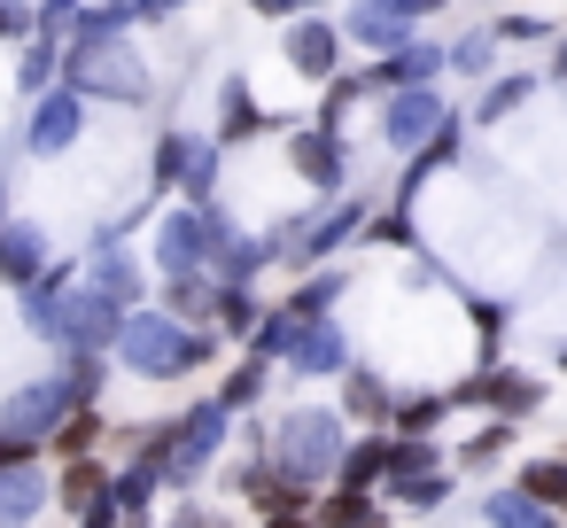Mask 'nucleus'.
<instances>
[{
	"label": "nucleus",
	"instance_id": "obj_35",
	"mask_svg": "<svg viewBox=\"0 0 567 528\" xmlns=\"http://www.w3.org/2000/svg\"><path fill=\"white\" fill-rule=\"evenodd\" d=\"M505 451H513V420H482V427L451 451V474H489Z\"/></svg>",
	"mask_w": 567,
	"mask_h": 528
},
{
	"label": "nucleus",
	"instance_id": "obj_27",
	"mask_svg": "<svg viewBox=\"0 0 567 528\" xmlns=\"http://www.w3.org/2000/svg\"><path fill=\"white\" fill-rule=\"evenodd\" d=\"M272 373H280V365H265L257 350H241V358H234V365L218 373V389H210V396H218V404H226V412L241 420V412H257V404L272 396Z\"/></svg>",
	"mask_w": 567,
	"mask_h": 528
},
{
	"label": "nucleus",
	"instance_id": "obj_45",
	"mask_svg": "<svg viewBox=\"0 0 567 528\" xmlns=\"http://www.w3.org/2000/svg\"><path fill=\"white\" fill-rule=\"evenodd\" d=\"M288 342H296V319H288L280 303H265V319H257V334H249L241 350H257L265 365H280V358H288Z\"/></svg>",
	"mask_w": 567,
	"mask_h": 528
},
{
	"label": "nucleus",
	"instance_id": "obj_41",
	"mask_svg": "<svg viewBox=\"0 0 567 528\" xmlns=\"http://www.w3.org/2000/svg\"><path fill=\"white\" fill-rule=\"evenodd\" d=\"M466 327H474V358L489 365V358L505 350V327H513V311H505L497 296H466Z\"/></svg>",
	"mask_w": 567,
	"mask_h": 528
},
{
	"label": "nucleus",
	"instance_id": "obj_17",
	"mask_svg": "<svg viewBox=\"0 0 567 528\" xmlns=\"http://www.w3.org/2000/svg\"><path fill=\"white\" fill-rule=\"evenodd\" d=\"M350 365V327L327 311V319H311V327H296V342H288V358H280V373L288 381H334Z\"/></svg>",
	"mask_w": 567,
	"mask_h": 528
},
{
	"label": "nucleus",
	"instance_id": "obj_12",
	"mask_svg": "<svg viewBox=\"0 0 567 528\" xmlns=\"http://www.w3.org/2000/svg\"><path fill=\"white\" fill-rule=\"evenodd\" d=\"M280 63H288L303 86H327L334 71H350V40H342V24H334V9L280 24Z\"/></svg>",
	"mask_w": 567,
	"mask_h": 528
},
{
	"label": "nucleus",
	"instance_id": "obj_24",
	"mask_svg": "<svg viewBox=\"0 0 567 528\" xmlns=\"http://www.w3.org/2000/svg\"><path fill=\"white\" fill-rule=\"evenodd\" d=\"M536 94H544V71H497V79L482 86V102H474V117H466V125H482V133H489V125L520 117Z\"/></svg>",
	"mask_w": 567,
	"mask_h": 528
},
{
	"label": "nucleus",
	"instance_id": "obj_46",
	"mask_svg": "<svg viewBox=\"0 0 567 528\" xmlns=\"http://www.w3.org/2000/svg\"><path fill=\"white\" fill-rule=\"evenodd\" d=\"M32 40V0H0V48H24Z\"/></svg>",
	"mask_w": 567,
	"mask_h": 528
},
{
	"label": "nucleus",
	"instance_id": "obj_8",
	"mask_svg": "<svg viewBox=\"0 0 567 528\" xmlns=\"http://www.w3.org/2000/svg\"><path fill=\"white\" fill-rule=\"evenodd\" d=\"M79 280L86 288H102L110 303H125V311H141L156 288H148V265H141V249L125 241V226L117 218H102L94 234H86V249H79Z\"/></svg>",
	"mask_w": 567,
	"mask_h": 528
},
{
	"label": "nucleus",
	"instance_id": "obj_31",
	"mask_svg": "<svg viewBox=\"0 0 567 528\" xmlns=\"http://www.w3.org/2000/svg\"><path fill=\"white\" fill-rule=\"evenodd\" d=\"M451 489H458L451 466H435V474H396V482H381V505H396V513H435Z\"/></svg>",
	"mask_w": 567,
	"mask_h": 528
},
{
	"label": "nucleus",
	"instance_id": "obj_51",
	"mask_svg": "<svg viewBox=\"0 0 567 528\" xmlns=\"http://www.w3.org/2000/svg\"><path fill=\"white\" fill-rule=\"evenodd\" d=\"M544 86H567V32L551 40V63H544Z\"/></svg>",
	"mask_w": 567,
	"mask_h": 528
},
{
	"label": "nucleus",
	"instance_id": "obj_33",
	"mask_svg": "<svg viewBox=\"0 0 567 528\" xmlns=\"http://www.w3.org/2000/svg\"><path fill=\"white\" fill-rule=\"evenodd\" d=\"M443 420H451V396H443V389H396L389 435H435Z\"/></svg>",
	"mask_w": 567,
	"mask_h": 528
},
{
	"label": "nucleus",
	"instance_id": "obj_9",
	"mask_svg": "<svg viewBox=\"0 0 567 528\" xmlns=\"http://www.w3.org/2000/svg\"><path fill=\"white\" fill-rule=\"evenodd\" d=\"M86 110H94V102H86L79 86H63V79H55L48 94H32V102H24L17 148H24L32 164H55V156H71V148L86 141Z\"/></svg>",
	"mask_w": 567,
	"mask_h": 528
},
{
	"label": "nucleus",
	"instance_id": "obj_13",
	"mask_svg": "<svg viewBox=\"0 0 567 528\" xmlns=\"http://www.w3.org/2000/svg\"><path fill=\"white\" fill-rule=\"evenodd\" d=\"M443 117H451L443 79H435V86H396V94H381V102H373V125H381V148H389V156L427 148V133H435Z\"/></svg>",
	"mask_w": 567,
	"mask_h": 528
},
{
	"label": "nucleus",
	"instance_id": "obj_40",
	"mask_svg": "<svg viewBox=\"0 0 567 528\" xmlns=\"http://www.w3.org/2000/svg\"><path fill=\"white\" fill-rule=\"evenodd\" d=\"M365 102V86H358V71H334L327 86H319V102H311V125H327V133H350V110Z\"/></svg>",
	"mask_w": 567,
	"mask_h": 528
},
{
	"label": "nucleus",
	"instance_id": "obj_48",
	"mask_svg": "<svg viewBox=\"0 0 567 528\" xmlns=\"http://www.w3.org/2000/svg\"><path fill=\"white\" fill-rule=\"evenodd\" d=\"M187 9H195V0H133V24H141V32H156V24H179Z\"/></svg>",
	"mask_w": 567,
	"mask_h": 528
},
{
	"label": "nucleus",
	"instance_id": "obj_44",
	"mask_svg": "<svg viewBox=\"0 0 567 528\" xmlns=\"http://www.w3.org/2000/svg\"><path fill=\"white\" fill-rule=\"evenodd\" d=\"M79 17H86V0H32V40H55V48H71Z\"/></svg>",
	"mask_w": 567,
	"mask_h": 528
},
{
	"label": "nucleus",
	"instance_id": "obj_55",
	"mask_svg": "<svg viewBox=\"0 0 567 528\" xmlns=\"http://www.w3.org/2000/svg\"><path fill=\"white\" fill-rule=\"evenodd\" d=\"M365 528H389V513H381V520H365Z\"/></svg>",
	"mask_w": 567,
	"mask_h": 528
},
{
	"label": "nucleus",
	"instance_id": "obj_32",
	"mask_svg": "<svg viewBox=\"0 0 567 528\" xmlns=\"http://www.w3.org/2000/svg\"><path fill=\"white\" fill-rule=\"evenodd\" d=\"M257 319H265V296H257V288H226V280H218L210 334H218V342H249V334H257Z\"/></svg>",
	"mask_w": 567,
	"mask_h": 528
},
{
	"label": "nucleus",
	"instance_id": "obj_42",
	"mask_svg": "<svg viewBox=\"0 0 567 528\" xmlns=\"http://www.w3.org/2000/svg\"><path fill=\"white\" fill-rule=\"evenodd\" d=\"M489 32H497V48H544V40H559V24L536 17V9H497Z\"/></svg>",
	"mask_w": 567,
	"mask_h": 528
},
{
	"label": "nucleus",
	"instance_id": "obj_19",
	"mask_svg": "<svg viewBox=\"0 0 567 528\" xmlns=\"http://www.w3.org/2000/svg\"><path fill=\"white\" fill-rule=\"evenodd\" d=\"M55 265V241H48V226L40 218H9V226H0V288H32L40 272Z\"/></svg>",
	"mask_w": 567,
	"mask_h": 528
},
{
	"label": "nucleus",
	"instance_id": "obj_4",
	"mask_svg": "<svg viewBox=\"0 0 567 528\" xmlns=\"http://www.w3.org/2000/svg\"><path fill=\"white\" fill-rule=\"evenodd\" d=\"M63 86H79L86 102H125V110H148V94H156L133 40H71L63 48Z\"/></svg>",
	"mask_w": 567,
	"mask_h": 528
},
{
	"label": "nucleus",
	"instance_id": "obj_47",
	"mask_svg": "<svg viewBox=\"0 0 567 528\" xmlns=\"http://www.w3.org/2000/svg\"><path fill=\"white\" fill-rule=\"evenodd\" d=\"M327 0H249V17H265V24H296V17H319Z\"/></svg>",
	"mask_w": 567,
	"mask_h": 528
},
{
	"label": "nucleus",
	"instance_id": "obj_37",
	"mask_svg": "<svg viewBox=\"0 0 567 528\" xmlns=\"http://www.w3.org/2000/svg\"><path fill=\"white\" fill-rule=\"evenodd\" d=\"M365 249H427L412 203H373V218H365Z\"/></svg>",
	"mask_w": 567,
	"mask_h": 528
},
{
	"label": "nucleus",
	"instance_id": "obj_26",
	"mask_svg": "<svg viewBox=\"0 0 567 528\" xmlns=\"http://www.w3.org/2000/svg\"><path fill=\"white\" fill-rule=\"evenodd\" d=\"M148 303L172 311V319H187V327H210V311H218V280H210V272H172V280H156Z\"/></svg>",
	"mask_w": 567,
	"mask_h": 528
},
{
	"label": "nucleus",
	"instance_id": "obj_6",
	"mask_svg": "<svg viewBox=\"0 0 567 528\" xmlns=\"http://www.w3.org/2000/svg\"><path fill=\"white\" fill-rule=\"evenodd\" d=\"M234 443V412L218 404V396H195V404H179L172 412V458H164V489H195L210 466H218V451Z\"/></svg>",
	"mask_w": 567,
	"mask_h": 528
},
{
	"label": "nucleus",
	"instance_id": "obj_36",
	"mask_svg": "<svg viewBox=\"0 0 567 528\" xmlns=\"http://www.w3.org/2000/svg\"><path fill=\"white\" fill-rule=\"evenodd\" d=\"M435 466H451V443H443V435H389L381 482H396V474H435Z\"/></svg>",
	"mask_w": 567,
	"mask_h": 528
},
{
	"label": "nucleus",
	"instance_id": "obj_25",
	"mask_svg": "<svg viewBox=\"0 0 567 528\" xmlns=\"http://www.w3.org/2000/svg\"><path fill=\"white\" fill-rule=\"evenodd\" d=\"M102 443H110V412H102V404H79V412H63V420H55V435L40 443V458H55V466H63V458H94Z\"/></svg>",
	"mask_w": 567,
	"mask_h": 528
},
{
	"label": "nucleus",
	"instance_id": "obj_14",
	"mask_svg": "<svg viewBox=\"0 0 567 528\" xmlns=\"http://www.w3.org/2000/svg\"><path fill=\"white\" fill-rule=\"evenodd\" d=\"M226 489H234L257 520H265V513H311V505H319V489H311V482H296L288 466H272L265 451H241V466L226 474Z\"/></svg>",
	"mask_w": 567,
	"mask_h": 528
},
{
	"label": "nucleus",
	"instance_id": "obj_1",
	"mask_svg": "<svg viewBox=\"0 0 567 528\" xmlns=\"http://www.w3.org/2000/svg\"><path fill=\"white\" fill-rule=\"evenodd\" d=\"M218 350H226V342H218L210 327H187V319H172V311L141 303V311H125L110 365H125L133 381H187V373H210V365H218Z\"/></svg>",
	"mask_w": 567,
	"mask_h": 528
},
{
	"label": "nucleus",
	"instance_id": "obj_7",
	"mask_svg": "<svg viewBox=\"0 0 567 528\" xmlns=\"http://www.w3.org/2000/svg\"><path fill=\"white\" fill-rule=\"evenodd\" d=\"M210 234H218V203H164L148 218V272H210Z\"/></svg>",
	"mask_w": 567,
	"mask_h": 528
},
{
	"label": "nucleus",
	"instance_id": "obj_18",
	"mask_svg": "<svg viewBox=\"0 0 567 528\" xmlns=\"http://www.w3.org/2000/svg\"><path fill=\"white\" fill-rule=\"evenodd\" d=\"M334 412L350 420V427H389V412H396V381L381 373V365H342L334 373Z\"/></svg>",
	"mask_w": 567,
	"mask_h": 528
},
{
	"label": "nucleus",
	"instance_id": "obj_49",
	"mask_svg": "<svg viewBox=\"0 0 567 528\" xmlns=\"http://www.w3.org/2000/svg\"><path fill=\"white\" fill-rule=\"evenodd\" d=\"M24 458H40V443H24V435L0 427V466H24Z\"/></svg>",
	"mask_w": 567,
	"mask_h": 528
},
{
	"label": "nucleus",
	"instance_id": "obj_15",
	"mask_svg": "<svg viewBox=\"0 0 567 528\" xmlns=\"http://www.w3.org/2000/svg\"><path fill=\"white\" fill-rule=\"evenodd\" d=\"M350 71H358L365 102H381V94H396V86H435V79H443V40L412 32V40H396L389 55H373V63H350Z\"/></svg>",
	"mask_w": 567,
	"mask_h": 528
},
{
	"label": "nucleus",
	"instance_id": "obj_39",
	"mask_svg": "<svg viewBox=\"0 0 567 528\" xmlns=\"http://www.w3.org/2000/svg\"><path fill=\"white\" fill-rule=\"evenodd\" d=\"M55 79H63V48H55V40H24V48H17V94L32 102V94H48Z\"/></svg>",
	"mask_w": 567,
	"mask_h": 528
},
{
	"label": "nucleus",
	"instance_id": "obj_52",
	"mask_svg": "<svg viewBox=\"0 0 567 528\" xmlns=\"http://www.w3.org/2000/svg\"><path fill=\"white\" fill-rule=\"evenodd\" d=\"M257 528H319V520H311V513H265Z\"/></svg>",
	"mask_w": 567,
	"mask_h": 528
},
{
	"label": "nucleus",
	"instance_id": "obj_50",
	"mask_svg": "<svg viewBox=\"0 0 567 528\" xmlns=\"http://www.w3.org/2000/svg\"><path fill=\"white\" fill-rule=\"evenodd\" d=\"M164 528H210V505H195V497H179V513H172Z\"/></svg>",
	"mask_w": 567,
	"mask_h": 528
},
{
	"label": "nucleus",
	"instance_id": "obj_53",
	"mask_svg": "<svg viewBox=\"0 0 567 528\" xmlns=\"http://www.w3.org/2000/svg\"><path fill=\"white\" fill-rule=\"evenodd\" d=\"M482 9H513V0H482Z\"/></svg>",
	"mask_w": 567,
	"mask_h": 528
},
{
	"label": "nucleus",
	"instance_id": "obj_30",
	"mask_svg": "<svg viewBox=\"0 0 567 528\" xmlns=\"http://www.w3.org/2000/svg\"><path fill=\"white\" fill-rule=\"evenodd\" d=\"M381 466H389V427H358L350 451H342V466H334V482H350V489H381Z\"/></svg>",
	"mask_w": 567,
	"mask_h": 528
},
{
	"label": "nucleus",
	"instance_id": "obj_21",
	"mask_svg": "<svg viewBox=\"0 0 567 528\" xmlns=\"http://www.w3.org/2000/svg\"><path fill=\"white\" fill-rule=\"evenodd\" d=\"M110 505H117V528H148L156 505H164V474L141 466V458H117V474H110Z\"/></svg>",
	"mask_w": 567,
	"mask_h": 528
},
{
	"label": "nucleus",
	"instance_id": "obj_54",
	"mask_svg": "<svg viewBox=\"0 0 567 528\" xmlns=\"http://www.w3.org/2000/svg\"><path fill=\"white\" fill-rule=\"evenodd\" d=\"M559 373H567V342H559Z\"/></svg>",
	"mask_w": 567,
	"mask_h": 528
},
{
	"label": "nucleus",
	"instance_id": "obj_34",
	"mask_svg": "<svg viewBox=\"0 0 567 528\" xmlns=\"http://www.w3.org/2000/svg\"><path fill=\"white\" fill-rule=\"evenodd\" d=\"M513 489L567 520V458H520V466H513Z\"/></svg>",
	"mask_w": 567,
	"mask_h": 528
},
{
	"label": "nucleus",
	"instance_id": "obj_11",
	"mask_svg": "<svg viewBox=\"0 0 567 528\" xmlns=\"http://www.w3.org/2000/svg\"><path fill=\"white\" fill-rule=\"evenodd\" d=\"M280 148H288V172L319 195V203H334V195H350V133H327V125H288L280 133Z\"/></svg>",
	"mask_w": 567,
	"mask_h": 528
},
{
	"label": "nucleus",
	"instance_id": "obj_28",
	"mask_svg": "<svg viewBox=\"0 0 567 528\" xmlns=\"http://www.w3.org/2000/svg\"><path fill=\"white\" fill-rule=\"evenodd\" d=\"M342 288H350V272H342V265H319V272H303V280L280 296V311H288L296 327H311V319H327V311L342 303Z\"/></svg>",
	"mask_w": 567,
	"mask_h": 528
},
{
	"label": "nucleus",
	"instance_id": "obj_16",
	"mask_svg": "<svg viewBox=\"0 0 567 528\" xmlns=\"http://www.w3.org/2000/svg\"><path fill=\"white\" fill-rule=\"evenodd\" d=\"M265 133H288V117H280V110H265V102L249 94V79H241V71H226V79H218L210 141H218V148H249V141H265Z\"/></svg>",
	"mask_w": 567,
	"mask_h": 528
},
{
	"label": "nucleus",
	"instance_id": "obj_23",
	"mask_svg": "<svg viewBox=\"0 0 567 528\" xmlns=\"http://www.w3.org/2000/svg\"><path fill=\"white\" fill-rule=\"evenodd\" d=\"M443 79L489 86V79H497V32H489V24H466L458 40H443Z\"/></svg>",
	"mask_w": 567,
	"mask_h": 528
},
{
	"label": "nucleus",
	"instance_id": "obj_10",
	"mask_svg": "<svg viewBox=\"0 0 567 528\" xmlns=\"http://www.w3.org/2000/svg\"><path fill=\"white\" fill-rule=\"evenodd\" d=\"M443 9H451V0H350L334 24H342V40H350V48L389 55L396 40H412V32H420V24H435Z\"/></svg>",
	"mask_w": 567,
	"mask_h": 528
},
{
	"label": "nucleus",
	"instance_id": "obj_5",
	"mask_svg": "<svg viewBox=\"0 0 567 528\" xmlns=\"http://www.w3.org/2000/svg\"><path fill=\"white\" fill-rule=\"evenodd\" d=\"M451 412H489V420H528V412H544L551 404V381L544 373H528V365H505V358H489V365H474V373H458L451 389Z\"/></svg>",
	"mask_w": 567,
	"mask_h": 528
},
{
	"label": "nucleus",
	"instance_id": "obj_22",
	"mask_svg": "<svg viewBox=\"0 0 567 528\" xmlns=\"http://www.w3.org/2000/svg\"><path fill=\"white\" fill-rule=\"evenodd\" d=\"M110 474H117V466H110L102 451H94V458H63V466H55V513L86 520V513L110 497Z\"/></svg>",
	"mask_w": 567,
	"mask_h": 528
},
{
	"label": "nucleus",
	"instance_id": "obj_43",
	"mask_svg": "<svg viewBox=\"0 0 567 528\" xmlns=\"http://www.w3.org/2000/svg\"><path fill=\"white\" fill-rule=\"evenodd\" d=\"M141 24H133V0H86V17H79V32L71 40H133Z\"/></svg>",
	"mask_w": 567,
	"mask_h": 528
},
{
	"label": "nucleus",
	"instance_id": "obj_20",
	"mask_svg": "<svg viewBox=\"0 0 567 528\" xmlns=\"http://www.w3.org/2000/svg\"><path fill=\"white\" fill-rule=\"evenodd\" d=\"M48 505H55V474H48V458L0 466V528H32Z\"/></svg>",
	"mask_w": 567,
	"mask_h": 528
},
{
	"label": "nucleus",
	"instance_id": "obj_2",
	"mask_svg": "<svg viewBox=\"0 0 567 528\" xmlns=\"http://www.w3.org/2000/svg\"><path fill=\"white\" fill-rule=\"evenodd\" d=\"M342 451H350V420H342L334 404H288L280 420H265V458L288 466V474L311 482V489L334 482Z\"/></svg>",
	"mask_w": 567,
	"mask_h": 528
},
{
	"label": "nucleus",
	"instance_id": "obj_29",
	"mask_svg": "<svg viewBox=\"0 0 567 528\" xmlns=\"http://www.w3.org/2000/svg\"><path fill=\"white\" fill-rule=\"evenodd\" d=\"M389 505H381V489H350V482H327L319 489V505H311V520L319 528H365V520H381Z\"/></svg>",
	"mask_w": 567,
	"mask_h": 528
},
{
	"label": "nucleus",
	"instance_id": "obj_3",
	"mask_svg": "<svg viewBox=\"0 0 567 528\" xmlns=\"http://www.w3.org/2000/svg\"><path fill=\"white\" fill-rule=\"evenodd\" d=\"M226 148L195 125H156L148 141V203H218Z\"/></svg>",
	"mask_w": 567,
	"mask_h": 528
},
{
	"label": "nucleus",
	"instance_id": "obj_38",
	"mask_svg": "<svg viewBox=\"0 0 567 528\" xmlns=\"http://www.w3.org/2000/svg\"><path fill=\"white\" fill-rule=\"evenodd\" d=\"M482 520H489V528H567L559 513H544V505L520 497V489H489V497H482Z\"/></svg>",
	"mask_w": 567,
	"mask_h": 528
}]
</instances>
